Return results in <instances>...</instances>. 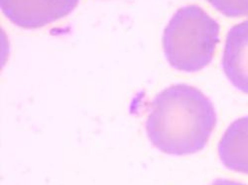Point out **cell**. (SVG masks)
I'll return each mask as SVG.
<instances>
[{
  "mask_svg": "<svg viewBox=\"0 0 248 185\" xmlns=\"http://www.w3.org/2000/svg\"><path fill=\"white\" fill-rule=\"evenodd\" d=\"M217 123L212 100L200 89L180 84L164 89L153 99L146 133L162 153L188 156L208 145Z\"/></svg>",
  "mask_w": 248,
  "mask_h": 185,
  "instance_id": "6da1fadb",
  "label": "cell"
},
{
  "mask_svg": "<svg viewBox=\"0 0 248 185\" xmlns=\"http://www.w3.org/2000/svg\"><path fill=\"white\" fill-rule=\"evenodd\" d=\"M217 152L226 169L248 174V116L234 121L225 131Z\"/></svg>",
  "mask_w": 248,
  "mask_h": 185,
  "instance_id": "5b68a950",
  "label": "cell"
},
{
  "mask_svg": "<svg viewBox=\"0 0 248 185\" xmlns=\"http://www.w3.org/2000/svg\"><path fill=\"white\" fill-rule=\"evenodd\" d=\"M210 185H246L234 180H231V179H225V178H217L216 180H214Z\"/></svg>",
  "mask_w": 248,
  "mask_h": 185,
  "instance_id": "52a82bcc",
  "label": "cell"
},
{
  "mask_svg": "<svg viewBox=\"0 0 248 185\" xmlns=\"http://www.w3.org/2000/svg\"><path fill=\"white\" fill-rule=\"evenodd\" d=\"M219 42V25L197 5L180 8L163 34V50L175 70L195 72L208 66Z\"/></svg>",
  "mask_w": 248,
  "mask_h": 185,
  "instance_id": "7a4b0ae2",
  "label": "cell"
},
{
  "mask_svg": "<svg viewBox=\"0 0 248 185\" xmlns=\"http://www.w3.org/2000/svg\"><path fill=\"white\" fill-rule=\"evenodd\" d=\"M208 1L227 17L248 16V0H208Z\"/></svg>",
  "mask_w": 248,
  "mask_h": 185,
  "instance_id": "8992f818",
  "label": "cell"
},
{
  "mask_svg": "<svg viewBox=\"0 0 248 185\" xmlns=\"http://www.w3.org/2000/svg\"><path fill=\"white\" fill-rule=\"evenodd\" d=\"M221 67L226 78L239 91L248 94V19L227 33Z\"/></svg>",
  "mask_w": 248,
  "mask_h": 185,
  "instance_id": "277c9868",
  "label": "cell"
},
{
  "mask_svg": "<svg viewBox=\"0 0 248 185\" xmlns=\"http://www.w3.org/2000/svg\"><path fill=\"white\" fill-rule=\"evenodd\" d=\"M79 0H0L2 13L14 25L38 29L68 16Z\"/></svg>",
  "mask_w": 248,
  "mask_h": 185,
  "instance_id": "3957f363",
  "label": "cell"
}]
</instances>
